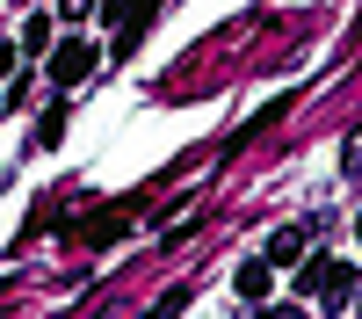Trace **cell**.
<instances>
[{
	"label": "cell",
	"instance_id": "cell-7",
	"mask_svg": "<svg viewBox=\"0 0 362 319\" xmlns=\"http://www.w3.org/2000/svg\"><path fill=\"white\" fill-rule=\"evenodd\" d=\"M22 51H51V22H44V15L22 29Z\"/></svg>",
	"mask_w": 362,
	"mask_h": 319
},
{
	"label": "cell",
	"instance_id": "cell-2",
	"mask_svg": "<svg viewBox=\"0 0 362 319\" xmlns=\"http://www.w3.org/2000/svg\"><path fill=\"white\" fill-rule=\"evenodd\" d=\"M102 22L116 29V51L145 37V22H153V0H102Z\"/></svg>",
	"mask_w": 362,
	"mask_h": 319
},
{
	"label": "cell",
	"instance_id": "cell-5",
	"mask_svg": "<svg viewBox=\"0 0 362 319\" xmlns=\"http://www.w3.org/2000/svg\"><path fill=\"white\" fill-rule=\"evenodd\" d=\"M261 254L276 261V269H297V261H305V232H297V225H290V232H268V247H261Z\"/></svg>",
	"mask_w": 362,
	"mask_h": 319
},
{
	"label": "cell",
	"instance_id": "cell-8",
	"mask_svg": "<svg viewBox=\"0 0 362 319\" xmlns=\"http://www.w3.org/2000/svg\"><path fill=\"white\" fill-rule=\"evenodd\" d=\"M58 8H66V22H87V15L102 8V0H58Z\"/></svg>",
	"mask_w": 362,
	"mask_h": 319
},
{
	"label": "cell",
	"instance_id": "cell-9",
	"mask_svg": "<svg viewBox=\"0 0 362 319\" xmlns=\"http://www.w3.org/2000/svg\"><path fill=\"white\" fill-rule=\"evenodd\" d=\"M355 240H362V218H355Z\"/></svg>",
	"mask_w": 362,
	"mask_h": 319
},
{
	"label": "cell",
	"instance_id": "cell-4",
	"mask_svg": "<svg viewBox=\"0 0 362 319\" xmlns=\"http://www.w3.org/2000/svg\"><path fill=\"white\" fill-rule=\"evenodd\" d=\"M348 290H355V269H348V261H326V283H319V305H326V312H341V305H348Z\"/></svg>",
	"mask_w": 362,
	"mask_h": 319
},
{
	"label": "cell",
	"instance_id": "cell-3",
	"mask_svg": "<svg viewBox=\"0 0 362 319\" xmlns=\"http://www.w3.org/2000/svg\"><path fill=\"white\" fill-rule=\"evenodd\" d=\"M268 269H276V261L261 254V261H247V269L232 276V290H239V305H261V298H268Z\"/></svg>",
	"mask_w": 362,
	"mask_h": 319
},
{
	"label": "cell",
	"instance_id": "cell-1",
	"mask_svg": "<svg viewBox=\"0 0 362 319\" xmlns=\"http://www.w3.org/2000/svg\"><path fill=\"white\" fill-rule=\"evenodd\" d=\"M95 44H87V37H66V44H51V58H44V73H51V87H58V95H66V87H80L87 73H95Z\"/></svg>",
	"mask_w": 362,
	"mask_h": 319
},
{
	"label": "cell",
	"instance_id": "cell-6",
	"mask_svg": "<svg viewBox=\"0 0 362 319\" xmlns=\"http://www.w3.org/2000/svg\"><path fill=\"white\" fill-rule=\"evenodd\" d=\"M116 232H124V211H102V218H87V232H80V240H87V247H109Z\"/></svg>",
	"mask_w": 362,
	"mask_h": 319
}]
</instances>
